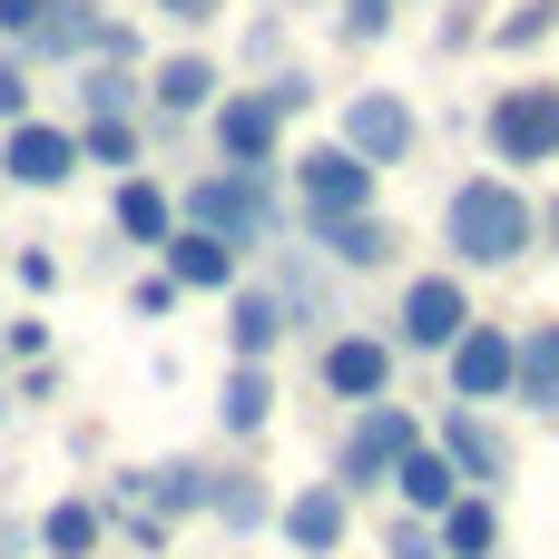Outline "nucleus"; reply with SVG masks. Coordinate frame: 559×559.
<instances>
[{
  "mask_svg": "<svg viewBox=\"0 0 559 559\" xmlns=\"http://www.w3.org/2000/svg\"><path fill=\"white\" fill-rule=\"evenodd\" d=\"M157 20H177V29H206V20H226V0H147Z\"/></svg>",
  "mask_w": 559,
  "mask_h": 559,
  "instance_id": "38",
  "label": "nucleus"
},
{
  "mask_svg": "<svg viewBox=\"0 0 559 559\" xmlns=\"http://www.w3.org/2000/svg\"><path fill=\"white\" fill-rule=\"evenodd\" d=\"M472 324H481V314H472L462 265H442V275H403V295H393V344H403V354H452Z\"/></svg>",
  "mask_w": 559,
  "mask_h": 559,
  "instance_id": "5",
  "label": "nucleus"
},
{
  "mask_svg": "<svg viewBox=\"0 0 559 559\" xmlns=\"http://www.w3.org/2000/svg\"><path fill=\"white\" fill-rule=\"evenodd\" d=\"M108 531V501H49L39 511V559H88Z\"/></svg>",
  "mask_w": 559,
  "mask_h": 559,
  "instance_id": "24",
  "label": "nucleus"
},
{
  "mask_svg": "<svg viewBox=\"0 0 559 559\" xmlns=\"http://www.w3.org/2000/svg\"><path fill=\"white\" fill-rule=\"evenodd\" d=\"M177 295H187V285L157 265V275H138V285H128V314H138V324H157V314H177Z\"/></svg>",
  "mask_w": 559,
  "mask_h": 559,
  "instance_id": "33",
  "label": "nucleus"
},
{
  "mask_svg": "<svg viewBox=\"0 0 559 559\" xmlns=\"http://www.w3.org/2000/svg\"><path fill=\"white\" fill-rule=\"evenodd\" d=\"M393 501H403V511H423V521H442L452 501H472V481H462V462H452L442 442H423V452L393 472Z\"/></svg>",
  "mask_w": 559,
  "mask_h": 559,
  "instance_id": "19",
  "label": "nucleus"
},
{
  "mask_svg": "<svg viewBox=\"0 0 559 559\" xmlns=\"http://www.w3.org/2000/svg\"><path fill=\"white\" fill-rule=\"evenodd\" d=\"M432 442L462 462V481L472 491H491V481H511V442H501V423L481 413V403H452L442 423H432Z\"/></svg>",
  "mask_w": 559,
  "mask_h": 559,
  "instance_id": "16",
  "label": "nucleus"
},
{
  "mask_svg": "<svg viewBox=\"0 0 559 559\" xmlns=\"http://www.w3.org/2000/svg\"><path fill=\"white\" fill-rule=\"evenodd\" d=\"M334 39H344V49L393 39V0H334Z\"/></svg>",
  "mask_w": 559,
  "mask_h": 559,
  "instance_id": "29",
  "label": "nucleus"
},
{
  "mask_svg": "<svg viewBox=\"0 0 559 559\" xmlns=\"http://www.w3.org/2000/svg\"><path fill=\"white\" fill-rule=\"evenodd\" d=\"M187 295H236V275H246V246H226V236H206V226H187L167 255H157Z\"/></svg>",
  "mask_w": 559,
  "mask_h": 559,
  "instance_id": "18",
  "label": "nucleus"
},
{
  "mask_svg": "<svg viewBox=\"0 0 559 559\" xmlns=\"http://www.w3.org/2000/svg\"><path fill=\"white\" fill-rule=\"evenodd\" d=\"M39 20H49V0H0V39H10V49H29Z\"/></svg>",
  "mask_w": 559,
  "mask_h": 559,
  "instance_id": "34",
  "label": "nucleus"
},
{
  "mask_svg": "<svg viewBox=\"0 0 559 559\" xmlns=\"http://www.w3.org/2000/svg\"><path fill=\"white\" fill-rule=\"evenodd\" d=\"M393 373H403V344L393 334H373V324H344V334H324V354H314V383L334 393V403H393Z\"/></svg>",
  "mask_w": 559,
  "mask_h": 559,
  "instance_id": "7",
  "label": "nucleus"
},
{
  "mask_svg": "<svg viewBox=\"0 0 559 559\" xmlns=\"http://www.w3.org/2000/svg\"><path fill=\"white\" fill-rule=\"evenodd\" d=\"M344 147H354L364 167H403V157L423 147L413 98H403V88H354V98H344Z\"/></svg>",
  "mask_w": 559,
  "mask_h": 559,
  "instance_id": "11",
  "label": "nucleus"
},
{
  "mask_svg": "<svg viewBox=\"0 0 559 559\" xmlns=\"http://www.w3.org/2000/svg\"><path fill=\"white\" fill-rule=\"evenodd\" d=\"M521 403L559 423V314H540V324H521Z\"/></svg>",
  "mask_w": 559,
  "mask_h": 559,
  "instance_id": "23",
  "label": "nucleus"
},
{
  "mask_svg": "<svg viewBox=\"0 0 559 559\" xmlns=\"http://www.w3.org/2000/svg\"><path fill=\"white\" fill-rule=\"evenodd\" d=\"M472 39H491V29H481V20H472V0H452V20H442V49H452V59H462V49H472Z\"/></svg>",
  "mask_w": 559,
  "mask_h": 559,
  "instance_id": "39",
  "label": "nucleus"
},
{
  "mask_svg": "<svg viewBox=\"0 0 559 559\" xmlns=\"http://www.w3.org/2000/svg\"><path fill=\"white\" fill-rule=\"evenodd\" d=\"M216 423H226V442H255V432L275 423V373H265V364H226V383H216Z\"/></svg>",
  "mask_w": 559,
  "mask_h": 559,
  "instance_id": "21",
  "label": "nucleus"
},
{
  "mask_svg": "<svg viewBox=\"0 0 559 559\" xmlns=\"http://www.w3.org/2000/svg\"><path fill=\"white\" fill-rule=\"evenodd\" d=\"M275 10H314V0H275Z\"/></svg>",
  "mask_w": 559,
  "mask_h": 559,
  "instance_id": "41",
  "label": "nucleus"
},
{
  "mask_svg": "<svg viewBox=\"0 0 559 559\" xmlns=\"http://www.w3.org/2000/svg\"><path fill=\"white\" fill-rule=\"evenodd\" d=\"M10 275H20L29 295H49V285H59V255H49V246H20V255H10Z\"/></svg>",
  "mask_w": 559,
  "mask_h": 559,
  "instance_id": "36",
  "label": "nucleus"
},
{
  "mask_svg": "<svg viewBox=\"0 0 559 559\" xmlns=\"http://www.w3.org/2000/svg\"><path fill=\"white\" fill-rule=\"evenodd\" d=\"M275 531H285V550H295V559H334L344 540H354V491L324 472V481H305V491L285 501V521H275Z\"/></svg>",
  "mask_w": 559,
  "mask_h": 559,
  "instance_id": "13",
  "label": "nucleus"
},
{
  "mask_svg": "<svg viewBox=\"0 0 559 559\" xmlns=\"http://www.w3.org/2000/svg\"><path fill=\"white\" fill-rule=\"evenodd\" d=\"M540 246H559V187L540 197Z\"/></svg>",
  "mask_w": 559,
  "mask_h": 559,
  "instance_id": "40",
  "label": "nucleus"
},
{
  "mask_svg": "<svg viewBox=\"0 0 559 559\" xmlns=\"http://www.w3.org/2000/svg\"><path fill=\"white\" fill-rule=\"evenodd\" d=\"M226 88H236V79H226L206 49H167V59L147 69V108H157V118H216Z\"/></svg>",
  "mask_w": 559,
  "mask_h": 559,
  "instance_id": "14",
  "label": "nucleus"
},
{
  "mask_svg": "<svg viewBox=\"0 0 559 559\" xmlns=\"http://www.w3.org/2000/svg\"><path fill=\"white\" fill-rule=\"evenodd\" d=\"M177 197H187V226H206L226 246H265L275 236V167H206Z\"/></svg>",
  "mask_w": 559,
  "mask_h": 559,
  "instance_id": "3",
  "label": "nucleus"
},
{
  "mask_svg": "<svg viewBox=\"0 0 559 559\" xmlns=\"http://www.w3.org/2000/svg\"><path fill=\"white\" fill-rule=\"evenodd\" d=\"M20 118H29V69L0 59V128H20Z\"/></svg>",
  "mask_w": 559,
  "mask_h": 559,
  "instance_id": "37",
  "label": "nucleus"
},
{
  "mask_svg": "<svg viewBox=\"0 0 559 559\" xmlns=\"http://www.w3.org/2000/svg\"><path fill=\"white\" fill-rule=\"evenodd\" d=\"M423 442H432V432H423L403 403H364V413L344 423V442H334V481L364 501V491H383V481H393V472H403Z\"/></svg>",
  "mask_w": 559,
  "mask_h": 559,
  "instance_id": "4",
  "label": "nucleus"
},
{
  "mask_svg": "<svg viewBox=\"0 0 559 559\" xmlns=\"http://www.w3.org/2000/svg\"><path fill=\"white\" fill-rule=\"evenodd\" d=\"M442 550L452 559H501V501H491V491L452 501V511H442Z\"/></svg>",
  "mask_w": 559,
  "mask_h": 559,
  "instance_id": "25",
  "label": "nucleus"
},
{
  "mask_svg": "<svg viewBox=\"0 0 559 559\" xmlns=\"http://www.w3.org/2000/svg\"><path fill=\"white\" fill-rule=\"evenodd\" d=\"M88 138V167H138V128L128 118H98V128H79Z\"/></svg>",
  "mask_w": 559,
  "mask_h": 559,
  "instance_id": "31",
  "label": "nucleus"
},
{
  "mask_svg": "<svg viewBox=\"0 0 559 559\" xmlns=\"http://www.w3.org/2000/svg\"><path fill=\"white\" fill-rule=\"evenodd\" d=\"M285 108H275V88L255 79V88H226V108L206 118V138H216V167H285Z\"/></svg>",
  "mask_w": 559,
  "mask_h": 559,
  "instance_id": "8",
  "label": "nucleus"
},
{
  "mask_svg": "<svg viewBox=\"0 0 559 559\" xmlns=\"http://www.w3.org/2000/svg\"><path fill=\"white\" fill-rule=\"evenodd\" d=\"M39 59H138V29L128 20H108V0H49V20H39V39H29Z\"/></svg>",
  "mask_w": 559,
  "mask_h": 559,
  "instance_id": "12",
  "label": "nucleus"
},
{
  "mask_svg": "<svg viewBox=\"0 0 559 559\" xmlns=\"http://www.w3.org/2000/svg\"><path fill=\"white\" fill-rule=\"evenodd\" d=\"M275 295H285L295 334H305V324H334V275H324L314 255H285V265H275Z\"/></svg>",
  "mask_w": 559,
  "mask_h": 559,
  "instance_id": "26",
  "label": "nucleus"
},
{
  "mask_svg": "<svg viewBox=\"0 0 559 559\" xmlns=\"http://www.w3.org/2000/svg\"><path fill=\"white\" fill-rule=\"evenodd\" d=\"M108 216H118V236H128V246H147V255H167V246L187 236V197H177V187H157L147 167H128V177H118Z\"/></svg>",
  "mask_w": 559,
  "mask_h": 559,
  "instance_id": "15",
  "label": "nucleus"
},
{
  "mask_svg": "<svg viewBox=\"0 0 559 559\" xmlns=\"http://www.w3.org/2000/svg\"><path fill=\"white\" fill-rule=\"evenodd\" d=\"M295 216H305V236H324V226H344V216H373V167L334 138V147H305L295 157Z\"/></svg>",
  "mask_w": 559,
  "mask_h": 559,
  "instance_id": "6",
  "label": "nucleus"
},
{
  "mask_svg": "<svg viewBox=\"0 0 559 559\" xmlns=\"http://www.w3.org/2000/svg\"><path fill=\"white\" fill-rule=\"evenodd\" d=\"M216 521H226V531H265V521H285V501H275L255 472H216Z\"/></svg>",
  "mask_w": 559,
  "mask_h": 559,
  "instance_id": "27",
  "label": "nucleus"
},
{
  "mask_svg": "<svg viewBox=\"0 0 559 559\" xmlns=\"http://www.w3.org/2000/svg\"><path fill=\"white\" fill-rule=\"evenodd\" d=\"M79 167H88V138H79V128H59V118H20V128H0V177L29 187V197L69 187Z\"/></svg>",
  "mask_w": 559,
  "mask_h": 559,
  "instance_id": "9",
  "label": "nucleus"
},
{
  "mask_svg": "<svg viewBox=\"0 0 559 559\" xmlns=\"http://www.w3.org/2000/svg\"><path fill=\"white\" fill-rule=\"evenodd\" d=\"M383 550H393V559H452V550H442V521H423V511H403V521L383 531Z\"/></svg>",
  "mask_w": 559,
  "mask_h": 559,
  "instance_id": "30",
  "label": "nucleus"
},
{
  "mask_svg": "<svg viewBox=\"0 0 559 559\" xmlns=\"http://www.w3.org/2000/svg\"><path fill=\"white\" fill-rule=\"evenodd\" d=\"M442 246H452V265L462 275H491V265H521L531 246H540V206H531V187L521 177H462L452 197H442Z\"/></svg>",
  "mask_w": 559,
  "mask_h": 559,
  "instance_id": "1",
  "label": "nucleus"
},
{
  "mask_svg": "<svg viewBox=\"0 0 559 559\" xmlns=\"http://www.w3.org/2000/svg\"><path fill=\"white\" fill-rule=\"evenodd\" d=\"M305 246H314L334 275H373V265H393V246H403V236H393V226H373V216H344V226H324V236H305Z\"/></svg>",
  "mask_w": 559,
  "mask_h": 559,
  "instance_id": "22",
  "label": "nucleus"
},
{
  "mask_svg": "<svg viewBox=\"0 0 559 559\" xmlns=\"http://www.w3.org/2000/svg\"><path fill=\"white\" fill-rule=\"evenodd\" d=\"M285 334H295V314H285L275 285H236L226 295V364H265Z\"/></svg>",
  "mask_w": 559,
  "mask_h": 559,
  "instance_id": "17",
  "label": "nucleus"
},
{
  "mask_svg": "<svg viewBox=\"0 0 559 559\" xmlns=\"http://www.w3.org/2000/svg\"><path fill=\"white\" fill-rule=\"evenodd\" d=\"M481 147L501 157V177L559 167V79H511V88H491V108H481Z\"/></svg>",
  "mask_w": 559,
  "mask_h": 559,
  "instance_id": "2",
  "label": "nucleus"
},
{
  "mask_svg": "<svg viewBox=\"0 0 559 559\" xmlns=\"http://www.w3.org/2000/svg\"><path fill=\"white\" fill-rule=\"evenodd\" d=\"M236 59H246V69L285 59V10H255V20H246V39H236Z\"/></svg>",
  "mask_w": 559,
  "mask_h": 559,
  "instance_id": "32",
  "label": "nucleus"
},
{
  "mask_svg": "<svg viewBox=\"0 0 559 559\" xmlns=\"http://www.w3.org/2000/svg\"><path fill=\"white\" fill-rule=\"evenodd\" d=\"M550 29H559V0H511V10L491 20V49H501V59H531Z\"/></svg>",
  "mask_w": 559,
  "mask_h": 559,
  "instance_id": "28",
  "label": "nucleus"
},
{
  "mask_svg": "<svg viewBox=\"0 0 559 559\" xmlns=\"http://www.w3.org/2000/svg\"><path fill=\"white\" fill-rule=\"evenodd\" d=\"M265 88H275V108H285V118H305V108H314V69H275Z\"/></svg>",
  "mask_w": 559,
  "mask_h": 559,
  "instance_id": "35",
  "label": "nucleus"
},
{
  "mask_svg": "<svg viewBox=\"0 0 559 559\" xmlns=\"http://www.w3.org/2000/svg\"><path fill=\"white\" fill-rule=\"evenodd\" d=\"M69 88H79V128H98V118H138V108H147V79H138L128 59H88Z\"/></svg>",
  "mask_w": 559,
  "mask_h": 559,
  "instance_id": "20",
  "label": "nucleus"
},
{
  "mask_svg": "<svg viewBox=\"0 0 559 559\" xmlns=\"http://www.w3.org/2000/svg\"><path fill=\"white\" fill-rule=\"evenodd\" d=\"M442 373H452V403H521V334L511 324H472L452 354H442Z\"/></svg>",
  "mask_w": 559,
  "mask_h": 559,
  "instance_id": "10",
  "label": "nucleus"
}]
</instances>
